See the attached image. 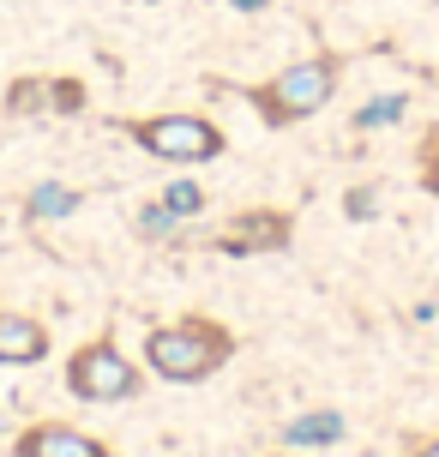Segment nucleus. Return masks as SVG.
<instances>
[{"label":"nucleus","instance_id":"nucleus-6","mask_svg":"<svg viewBox=\"0 0 439 457\" xmlns=\"http://www.w3.org/2000/svg\"><path fill=\"white\" fill-rule=\"evenodd\" d=\"M12 452H19V457H103V445H96L91 434L67 428V421H37V428H24V434H19Z\"/></svg>","mask_w":439,"mask_h":457},{"label":"nucleus","instance_id":"nucleus-14","mask_svg":"<svg viewBox=\"0 0 439 457\" xmlns=\"http://www.w3.org/2000/svg\"><path fill=\"white\" fill-rule=\"evenodd\" d=\"M344 205H349V217H355V223H368V217H373V187H355Z\"/></svg>","mask_w":439,"mask_h":457},{"label":"nucleus","instance_id":"nucleus-16","mask_svg":"<svg viewBox=\"0 0 439 457\" xmlns=\"http://www.w3.org/2000/svg\"><path fill=\"white\" fill-rule=\"evenodd\" d=\"M229 6H241V12H259V6H271V0H229Z\"/></svg>","mask_w":439,"mask_h":457},{"label":"nucleus","instance_id":"nucleus-10","mask_svg":"<svg viewBox=\"0 0 439 457\" xmlns=\"http://www.w3.org/2000/svg\"><path fill=\"white\" fill-rule=\"evenodd\" d=\"M24 211H30V217H67V211H79V193L61 187V181H43L30 199H24Z\"/></svg>","mask_w":439,"mask_h":457},{"label":"nucleus","instance_id":"nucleus-3","mask_svg":"<svg viewBox=\"0 0 439 457\" xmlns=\"http://www.w3.org/2000/svg\"><path fill=\"white\" fill-rule=\"evenodd\" d=\"M127 138L145 145L157 162H211L223 157V133L211 114H145L127 120Z\"/></svg>","mask_w":439,"mask_h":457},{"label":"nucleus","instance_id":"nucleus-7","mask_svg":"<svg viewBox=\"0 0 439 457\" xmlns=\"http://www.w3.org/2000/svg\"><path fill=\"white\" fill-rule=\"evenodd\" d=\"M37 109L79 114V109H85V91H79L72 79H19V85L6 91V114H37Z\"/></svg>","mask_w":439,"mask_h":457},{"label":"nucleus","instance_id":"nucleus-17","mask_svg":"<svg viewBox=\"0 0 439 457\" xmlns=\"http://www.w3.org/2000/svg\"><path fill=\"white\" fill-rule=\"evenodd\" d=\"M416 457H439V439H427V445H416Z\"/></svg>","mask_w":439,"mask_h":457},{"label":"nucleus","instance_id":"nucleus-13","mask_svg":"<svg viewBox=\"0 0 439 457\" xmlns=\"http://www.w3.org/2000/svg\"><path fill=\"white\" fill-rule=\"evenodd\" d=\"M175 223H181V217H175V211L162 205V199H157V205H145V211H139V235H151V241H162V235H169Z\"/></svg>","mask_w":439,"mask_h":457},{"label":"nucleus","instance_id":"nucleus-5","mask_svg":"<svg viewBox=\"0 0 439 457\" xmlns=\"http://www.w3.org/2000/svg\"><path fill=\"white\" fill-rule=\"evenodd\" d=\"M289 211H247V217H235L223 235H217V253H229V259H259V253H283L289 247Z\"/></svg>","mask_w":439,"mask_h":457},{"label":"nucleus","instance_id":"nucleus-12","mask_svg":"<svg viewBox=\"0 0 439 457\" xmlns=\"http://www.w3.org/2000/svg\"><path fill=\"white\" fill-rule=\"evenodd\" d=\"M162 205H169V211L186 223V217H199V211H205V187H199V181H169Z\"/></svg>","mask_w":439,"mask_h":457},{"label":"nucleus","instance_id":"nucleus-18","mask_svg":"<svg viewBox=\"0 0 439 457\" xmlns=\"http://www.w3.org/2000/svg\"><path fill=\"white\" fill-rule=\"evenodd\" d=\"M103 457H115V452H103Z\"/></svg>","mask_w":439,"mask_h":457},{"label":"nucleus","instance_id":"nucleus-2","mask_svg":"<svg viewBox=\"0 0 439 457\" xmlns=\"http://www.w3.org/2000/svg\"><path fill=\"white\" fill-rule=\"evenodd\" d=\"M337 54H307V61H295V67H283L277 79H265V85H253L247 91V103H253L271 127H289V120H307V114H319L325 103H331V91H337Z\"/></svg>","mask_w":439,"mask_h":457},{"label":"nucleus","instance_id":"nucleus-11","mask_svg":"<svg viewBox=\"0 0 439 457\" xmlns=\"http://www.w3.org/2000/svg\"><path fill=\"white\" fill-rule=\"evenodd\" d=\"M403 109H410V96H403V91H392V96H373L368 109L355 114V127H361V133H373V127H392V120H403Z\"/></svg>","mask_w":439,"mask_h":457},{"label":"nucleus","instance_id":"nucleus-15","mask_svg":"<svg viewBox=\"0 0 439 457\" xmlns=\"http://www.w3.org/2000/svg\"><path fill=\"white\" fill-rule=\"evenodd\" d=\"M421 187H427V193L439 199V138L427 145V169H421Z\"/></svg>","mask_w":439,"mask_h":457},{"label":"nucleus","instance_id":"nucleus-1","mask_svg":"<svg viewBox=\"0 0 439 457\" xmlns=\"http://www.w3.org/2000/svg\"><path fill=\"white\" fill-rule=\"evenodd\" d=\"M229 355H235V337L217 320H181V325H157V331H145V361H151V373L175 379V386L211 379Z\"/></svg>","mask_w":439,"mask_h":457},{"label":"nucleus","instance_id":"nucleus-8","mask_svg":"<svg viewBox=\"0 0 439 457\" xmlns=\"http://www.w3.org/2000/svg\"><path fill=\"white\" fill-rule=\"evenodd\" d=\"M48 355V331L30 313H0V361L6 367H37Z\"/></svg>","mask_w":439,"mask_h":457},{"label":"nucleus","instance_id":"nucleus-4","mask_svg":"<svg viewBox=\"0 0 439 457\" xmlns=\"http://www.w3.org/2000/svg\"><path fill=\"white\" fill-rule=\"evenodd\" d=\"M67 391L85 397V403H127V397H139V367L127 361L109 337L85 343L67 361Z\"/></svg>","mask_w":439,"mask_h":457},{"label":"nucleus","instance_id":"nucleus-9","mask_svg":"<svg viewBox=\"0 0 439 457\" xmlns=\"http://www.w3.org/2000/svg\"><path fill=\"white\" fill-rule=\"evenodd\" d=\"M337 439H344V415H331V410L295 415V421H289V445H295V452H307V445H337Z\"/></svg>","mask_w":439,"mask_h":457}]
</instances>
